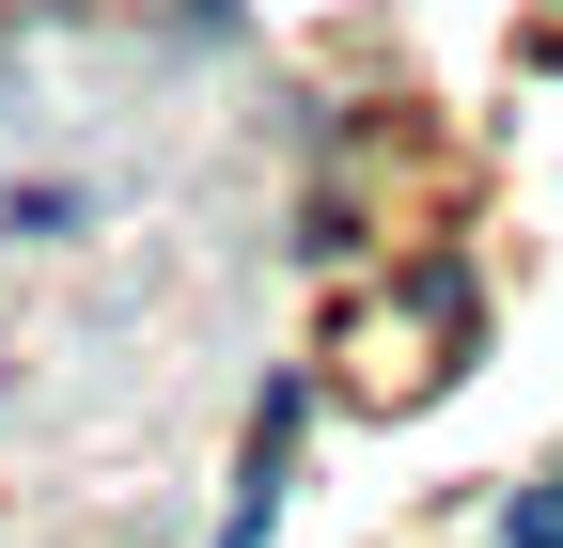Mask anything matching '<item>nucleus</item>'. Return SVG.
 <instances>
[{
	"instance_id": "nucleus-1",
	"label": "nucleus",
	"mask_w": 563,
	"mask_h": 548,
	"mask_svg": "<svg viewBox=\"0 0 563 548\" xmlns=\"http://www.w3.org/2000/svg\"><path fill=\"white\" fill-rule=\"evenodd\" d=\"M501 548H563V486H532V502L501 517Z\"/></svg>"
}]
</instances>
